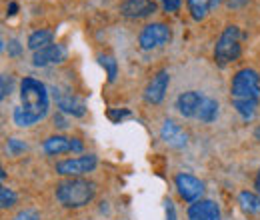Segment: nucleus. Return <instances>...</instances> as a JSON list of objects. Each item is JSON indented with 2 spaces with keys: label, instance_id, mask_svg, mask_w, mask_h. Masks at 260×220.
I'll use <instances>...</instances> for the list:
<instances>
[{
  "label": "nucleus",
  "instance_id": "f257e3e1",
  "mask_svg": "<svg viewBox=\"0 0 260 220\" xmlns=\"http://www.w3.org/2000/svg\"><path fill=\"white\" fill-rule=\"evenodd\" d=\"M50 108L48 88L34 76H24L20 80V104L12 110V122L18 128H30L40 122Z\"/></svg>",
  "mask_w": 260,
  "mask_h": 220
},
{
  "label": "nucleus",
  "instance_id": "f03ea898",
  "mask_svg": "<svg viewBox=\"0 0 260 220\" xmlns=\"http://www.w3.org/2000/svg\"><path fill=\"white\" fill-rule=\"evenodd\" d=\"M230 102L236 114L250 122L260 104V74L254 68H240L230 82Z\"/></svg>",
  "mask_w": 260,
  "mask_h": 220
},
{
  "label": "nucleus",
  "instance_id": "7ed1b4c3",
  "mask_svg": "<svg viewBox=\"0 0 260 220\" xmlns=\"http://www.w3.org/2000/svg\"><path fill=\"white\" fill-rule=\"evenodd\" d=\"M54 196L60 202V206H64L68 210H76V208H84L88 206L94 196H96V184L84 176H76V178H64L56 184Z\"/></svg>",
  "mask_w": 260,
  "mask_h": 220
},
{
  "label": "nucleus",
  "instance_id": "20e7f679",
  "mask_svg": "<svg viewBox=\"0 0 260 220\" xmlns=\"http://www.w3.org/2000/svg\"><path fill=\"white\" fill-rule=\"evenodd\" d=\"M244 32L240 30V26L236 24H228L224 30L220 32L216 44H214V62L218 66H228V64L236 62L242 54V40H244Z\"/></svg>",
  "mask_w": 260,
  "mask_h": 220
},
{
  "label": "nucleus",
  "instance_id": "39448f33",
  "mask_svg": "<svg viewBox=\"0 0 260 220\" xmlns=\"http://www.w3.org/2000/svg\"><path fill=\"white\" fill-rule=\"evenodd\" d=\"M172 38V32L170 26L164 24V22H150L146 24L140 34H138V46L140 50H156V48H162L170 42Z\"/></svg>",
  "mask_w": 260,
  "mask_h": 220
},
{
  "label": "nucleus",
  "instance_id": "423d86ee",
  "mask_svg": "<svg viewBox=\"0 0 260 220\" xmlns=\"http://www.w3.org/2000/svg\"><path fill=\"white\" fill-rule=\"evenodd\" d=\"M98 166L96 154H82L76 158H66L56 162V174L66 176V178H76V176H86L90 172H94Z\"/></svg>",
  "mask_w": 260,
  "mask_h": 220
},
{
  "label": "nucleus",
  "instance_id": "0eeeda50",
  "mask_svg": "<svg viewBox=\"0 0 260 220\" xmlns=\"http://www.w3.org/2000/svg\"><path fill=\"white\" fill-rule=\"evenodd\" d=\"M42 150L48 156H58V154H66V152H82L84 150V142L80 138H74V136L52 134V136L44 138Z\"/></svg>",
  "mask_w": 260,
  "mask_h": 220
},
{
  "label": "nucleus",
  "instance_id": "6e6552de",
  "mask_svg": "<svg viewBox=\"0 0 260 220\" xmlns=\"http://www.w3.org/2000/svg\"><path fill=\"white\" fill-rule=\"evenodd\" d=\"M174 186L178 190L180 198L190 202V204L200 200L202 194H204V182L200 178H196L194 174H190V172H178L174 176Z\"/></svg>",
  "mask_w": 260,
  "mask_h": 220
},
{
  "label": "nucleus",
  "instance_id": "1a4fd4ad",
  "mask_svg": "<svg viewBox=\"0 0 260 220\" xmlns=\"http://www.w3.org/2000/svg\"><path fill=\"white\" fill-rule=\"evenodd\" d=\"M158 10V4L154 0H122L120 14L128 20H140L148 18Z\"/></svg>",
  "mask_w": 260,
  "mask_h": 220
},
{
  "label": "nucleus",
  "instance_id": "9d476101",
  "mask_svg": "<svg viewBox=\"0 0 260 220\" xmlns=\"http://www.w3.org/2000/svg\"><path fill=\"white\" fill-rule=\"evenodd\" d=\"M54 100H56V106L60 108L62 114H70V116H84L86 114V104L82 98H78L72 92H66L60 88H54Z\"/></svg>",
  "mask_w": 260,
  "mask_h": 220
},
{
  "label": "nucleus",
  "instance_id": "9b49d317",
  "mask_svg": "<svg viewBox=\"0 0 260 220\" xmlns=\"http://www.w3.org/2000/svg\"><path fill=\"white\" fill-rule=\"evenodd\" d=\"M168 84H170V74L168 70H158L152 80L148 82V86L144 88V100L148 104H160L166 96V90H168Z\"/></svg>",
  "mask_w": 260,
  "mask_h": 220
},
{
  "label": "nucleus",
  "instance_id": "f8f14e48",
  "mask_svg": "<svg viewBox=\"0 0 260 220\" xmlns=\"http://www.w3.org/2000/svg\"><path fill=\"white\" fill-rule=\"evenodd\" d=\"M160 138L164 140V144H168L170 148L182 150L188 146V134L182 130V126L176 124L174 120H164L160 126Z\"/></svg>",
  "mask_w": 260,
  "mask_h": 220
},
{
  "label": "nucleus",
  "instance_id": "ddd939ff",
  "mask_svg": "<svg viewBox=\"0 0 260 220\" xmlns=\"http://www.w3.org/2000/svg\"><path fill=\"white\" fill-rule=\"evenodd\" d=\"M66 60V48L58 42H52L50 46L46 48H40L32 52V64L38 68H44V66H50V64H60Z\"/></svg>",
  "mask_w": 260,
  "mask_h": 220
},
{
  "label": "nucleus",
  "instance_id": "4468645a",
  "mask_svg": "<svg viewBox=\"0 0 260 220\" xmlns=\"http://www.w3.org/2000/svg\"><path fill=\"white\" fill-rule=\"evenodd\" d=\"M206 96L198 90H186V92H180L176 98V110L180 112V116L184 118H196L202 102H204Z\"/></svg>",
  "mask_w": 260,
  "mask_h": 220
},
{
  "label": "nucleus",
  "instance_id": "2eb2a0df",
  "mask_svg": "<svg viewBox=\"0 0 260 220\" xmlns=\"http://www.w3.org/2000/svg\"><path fill=\"white\" fill-rule=\"evenodd\" d=\"M188 220H220V208L214 200L200 198L188 206Z\"/></svg>",
  "mask_w": 260,
  "mask_h": 220
},
{
  "label": "nucleus",
  "instance_id": "dca6fc26",
  "mask_svg": "<svg viewBox=\"0 0 260 220\" xmlns=\"http://www.w3.org/2000/svg\"><path fill=\"white\" fill-rule=\"evenodd\" d=\"M222 0H186V8L194 20H204Z\"/></svg>",
  "mask_w": 260,
  "mask_h": 220
},
{
  "label": "nucleus",
  "instance_id": "f3484780",
  "mask_svg": "<svg viewBox=\"0 0 260 220\" xmlns=\"http://www.w3.org/2000/svg\"><path fill=\"white\" fill-rule=\"evenodd\" d=\"M54 42V32L48 30V28H38V30H34L30 36H28V40H26V46H28V50H40V48H46V46H50Z\"/></svg>",
  "mask_w": 260,
  "mask_h": 220
},
{
  "label": "nucleus",
  "instance_id": "a211bd4d",
  "mask_svg": "<svg viewBox=\"0 0 260 220\" xmlns=\"http://www.w3.org/2000/svg\"><path fill=\"white\" fill-rule=\"evenodd\" d=\"M238 204L246 214H256L260 212V194L252 190H242L238 194Z\"/></svg>",
  "mask_w": 260,
  "mask_h": 220
},
{
  "label": "nucleus",
  "instance_id": "6ab92c4d",
  "mask_svg": "<svg viewBox=\"0 0 260 220\" xmlns=\"http://www.w3.org/2000/svg\"><path fill=\"white\" fill-rule=\"evenodd\" d=\"M196 118L200 122H204V124L214 122L218 118V102L214 98H208L206 96L204 102H202V106H200V110H198V114H196Z\"/></svg>",
  "mask_w": 260,
  "mask_h": 220
},
{
  "label": "nucleus",
  "instance_id": "aec40b11",
  "mask_svg": "<svg viewBox=\"0 0 260 220\" xmlns=\"http://www.w3.org/2000/svg\"><path fill=\"white\" fill-rule=\"evenodd\" d=\"M98 64L106 70V78H108V82L112 84V82L116 80V76H118V62H116V58L110 56V54H100V56H98Z\"/></svg>",
  "mask_w": 260,
  "mask_h": 220
},
{
  "label": "nucleus",
  "instance_id": "412c9836",
  "mask_svg": "<svg viewBox=\"0 0 260 220\" xmlns=\"http://www.w3.org/2000/svg\"><path fill=\"white\" fill-rule=\"evenodd\" d=\"M16 204V192L8 186H2L0 188V206L6 210V208H12Z\"/></svg>",
  "mask_w": 260,
  "mask_h": 220
},
{
  "label": "nucleus",
  "instance_id": "4be33fe9",
  "mask_svg": "<svg viewBox=\"0 0 260 220\" xmlns=\"http://www.w3.org/2000/svg\"><path fill=\"white\" fill-rule=\"evenodd\" d=\"M26 142L24 140H20V138H8V142H6V150H8V154H12V156H18V154H22V152H26Z\"/></svg>",
  "mask_w": 260,
  "mask_h": 220
},
{
  "label": "nucleus",
  "instance_id": "5701e85b",
  "mask_svg": "<svg viewBox=\"0 0 260 220\" xmlns=\"http://www.w3.org/2000/svg\"><path fill=\"white\" fill-rule=\"evenodd\" d=\"M106 114H108V118H110L114 124H120L124 118H128L130 116V110L128 108H110Z\"/></svg>",
  "mask_w": 260,
  "mask_h": 220
},
{
  "label": "nucleus",
  "instance_id": "b1692460",
  "mask_svg": "<svg viewBox=\"0 0 260 220\" xmlns=\"http://www.w3.org/2000/svg\"><path fill=\"white\" fill-rule=\"evenodd\" d=\"M12 84H14V78H12L10 74H2V80H0V98H2V100H4L6 96H10Z\"/></svg>",
  "mask_w": 260,
  "mask_h": 220
},
{
  "label": "nucleus",
  "instance_id": "393cba45",
  "mask_svg": "<svg viewBox=\"0 0 260 220\" xmlns=\"http://www.w3.org/2000/svg\"><path fill=\"white\" fill-rule=\"evenodd\" d=\"M166 12H178L182 6V0H158Z\"/></svg>",
  "mask_w": 260,
  "mask_h": 220
},
{
  "label": "nucleus",
  "instance_id": "a878e982",
  "mask_svg": "<svg viewBox=\"0 0 260 220\" xmlns=\"http://www.w3.org/2000/svg\"><path fill=\"white\" fill-rule=\"evenodd\" d=\"M22 54V44L16 40V38H12V40H8V56H20Z\"/></svg>",
  "mask_w": 260,
  "mask_h": 220
},
{
  "label": "nucleus",
  "instance_id": "bb28decb",
  "mask_svg": "<svg viewBox=\"0 0 260 220\" xmlns=\"http://www.w3.org/2000/svg\"><path fill=\"white\" fill-rule=\"evenodd\" d=\"M14 220H40V218H38V214H36L34 210H24V212L16 214Z\"/></svg>",
  "mask_w": 260,
  "mask_h": 220
},
{
  "label": "nucleus",
  "instance_id": "cd10ccee",
  "mask_svg": "<svg viewBox=\"0 0 260 220\" xmlns=\"http://www.w3.org/2000/svg\"><path fill=\"white\" fill-rule=\"evenodd\" d=\"M164 208H166V220H176V210H174V204L170 200L164 202Z\"/></svg>",
  "mask_w": 260,
  "mask_h": 220
},
{
  "label": "nucleus",
  "instance_id": "c85d7f7f",
  "mask_svg": "<svg viewBox=\"0 0 260 220\" xmlns=\"http://www.w3.org/2000/svg\"><path fill=\"white\" fill-rule=\"evenodd\" d=\"M54 126H58V128H60V130H64L66 126V120H64V116H62V112H58V114H56V116H54Z\"/></svg>",
  "mask_w": 260,
  "mask_h": 220
},
{
  "label": "nucleus",
  "instance_id": "c756f323",
  "mask_svg": "<svg viewBox=\"0 0 260 220\" xmlns=\"http://www.w3.org/2000/svg\"><path fill=\"white\" fill-rule=\"evenodd\" d=\"M250 0H228V8H240V6H244V4H248Z\"/></svg>",
  "mask_w": 260,
  "mask_h": 220
},
{
  "label": "nucleus",
  "instance_id": "7c9ffc66",
  "mask_svg": "<svg viewBox=\"0 0 260 220\" xmlns=\"http://www.w3.org/2000/svg\"><path fill=\"white\" fill-rule=\"evenodd\" d=\"M16 12H18V4H16V2H10L8 8H6V14H8V16H14Z\"/></svg>",
  "mask_w": 260,
  "mask_h": 220
},
{
  "label": "nucleus",
  "instance_id": "2f4dec72",
  "mask_svg": "<svg viewBox=\"0 0 260 220\" xmlns=\"http://www.w3.org/2000/svg\"><path fill=\"white\" fill-rule=\"evenodd\" d=\"M254 192L260 194V168H258V172H256V178H254Z\"/></svg>",
  "mask_w": 260,
  "mask_h": 220
},
{
  "label": "nucleus",
  "instance_id": "473e14b6",
  "mask_svg": "<svg viewBox=\"0 0 260 220\" xmlns=\"http://www.w3.org/2000/svg\"><path fill=\"white\" fill-rule=\"evenodd\" d=\"M256 138H258V142H260V128L256 130Z\"/></svg>",
  "mask_w": 260,
  "mask_h": 220
}]
</instances>
